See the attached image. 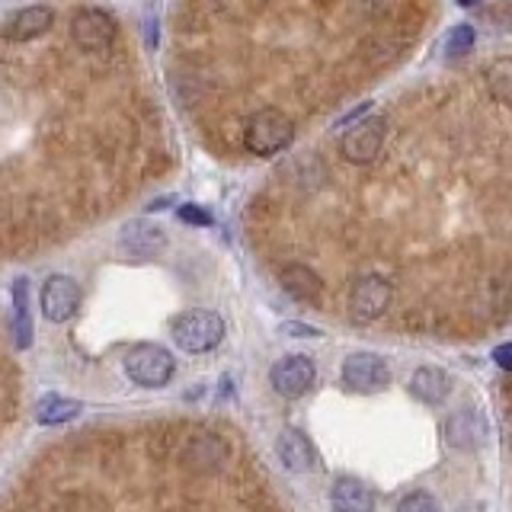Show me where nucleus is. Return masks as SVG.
Masks as SVG:
<instances>
[{
	"instance_id": "20e7f679",
	"label": "nucleus",
	"mask_w": 512,
	"mask_h": 512,
	"mask_svg": "<svg viewBox=\"0 0 512 512\" xmlns=\"http://www.w3.org/2000/svg\"><path fill=\"white\" fill-rule=\"evenodd\" d=\"M343 384L356 394H375L391 384V368L378 352H349L343 359Z\"/></svg>"
},
{
	"instance_id": "aec40b11",
	"label": "nucleus",
	"mask_w": 512,
	"mask_h": 512,
	"mask_svg": "<svg viewBox=\"0 0 512 512\" xmlns=\"http://www.w3.org/2000/svg\"><path fill=\"white\" fill-rule=\"evenodd\" d=\"M474 29L471 26H455L452 32H448V45H445V55L448 58H461V55H468L471 48H474Z\"/></svg>"
},
{
	"instance_id": "412c9836",
	"label": "nucleus",
	"mask_w": 512,
	"mask_h": 512,
	"mask_svg": "<svg viewBox=\"0 0 512 512\" xmlns=\"http://www.w3.org/2000/svg\"><path fill=\"white\" fill-rule=\"evenodd\" d=\"M397 512H442V506L436 503V496H432V493L416 490V493H410V496L400 500Z\"/></svg>"
},
{
	"instance_id": "f257e3e1",
	"label": "nucleus",
	"mask_w": 512,
	"mask_h": 512,
	"mask_svg": "<svg viewBox=\"0 0 512 512\" xmlns=\"http://www.w3.org/2000/svg\"><path fill=\"white\" fill-rule=\"evenodd\" d=\"M295 138V122L285 116L282 109H260L247 119L244 144L256 157H272L285 151Z\"/></svg>"
},
{
	"instance_id": "6ab92c4d",
	"label": "nucleus",
	"mask_w": 512,
	"mask_h": 512,
	"mask_svg": "<svg viewBox=\"0 0 512 512\" xmlns=\"http://www.w3.org/2000/svg\"><path fill=\"white\" fill-rule=\"evenodd\" d=\"M484 84L493 93L496 103H503L512 109V58H496L487 64L484 71Z\"/></svg>"
},
{
	"instance_id": "6e6552de",
	"label": "nucleus",
	"mask_w": 512,
	"mask_h": 512,
	"mask_svg": "<svg viewBox=\"0 0 512 512\" xmlns=\"http://www.w3.org/2000/svg\"><path fill=\"white\" fill-rule=\"evenodd\" d=\"M384 135H388L384 122L378 116H368V119L352 125L349 132L343 135L340 151H343V157L349 160V164H372V160L384 148Z\"/></svg>"
},
{
	"instance_id": "9b49d317",
	"label": "nucleus",
	"mask_w": 512,
	"mask_h": 512,
	"mask_svg": "<svg viewBox=\"0 0 512 512\" xmlns=\"http://www.w3.org/2000/svg\"><path fill=\"white\" fill-rule=\"evenodd\" d=\"M314 378H317V368L308 356H282L269 372L272 388H276V394H282V397L308 394Z\"/></svg>"
},
{
	"instance_id": "7ed1b4c3",
	"label": "nucleus",
	"mask_w": 512,
	"mask_h": 512,
	"mask_svg": "<svg viewBox=\"0 0 512 512\" xmlns=\"http://www.w3.org/2000/svg\"><path fill=\"white\" fill-rule=\"evenodd\" d=\"M173 372L176 362L170 356V349L157 343H141L125 352V375L135 384H141V388H164L173 378Z\"/></svg>"
},
{
	"instance_id": "ddd939ff",
	"label": "nucleus",
	"mask_w": 512,
	"mask_h": 512,
	"mask_svg": "<svg viewBox=\"0 0 512 512\" xmlns=\"http://www.w3.org/2000/svg\"><path fill=\"white\" fill-rule=\"evenodd\" d=\"M375 490L359 477H336L330 490L333 512H375Z\"/></svg>"
},
{
	"instance_id": "423d86ee",
	"label": "nucleus",
	"mask_w": 512,
	"mask_h": 512,
	"mask_svg": "<svg viewBox=\"0 0 512 512\" xmlns=\"http://www.w3.org/2000/svg\"><path fill=\"white\" fill-rule=\"evenodd\" d=\"M442 432H445V442L452 445L455 452H477V448H484L490 439V423H487L484 410L461 407L448 416Z\"/></svg>"
},
{
	"instance_id": "a211bd4d",
	"label": "nucleus",
	"mask_w": 512,
	"mask_h": 512,
	"mask_svg": "<svg viewBox=\"0 0 512 512\" xmlns=\"http://www.w3.org/2000/svg\"><path fill=\"white\" fill-rule=\"evenodd\" d=\"M13 343H16V349L32 346V317H29V285H26V279L13 282Z\"/></svg>"
},
{
	"instance_id": "4be33fe9",
	"label": "nucleus",
	"mask_w": 512,
	"mask_h": 512,
	"mask_svg": "<svg viewBox=\"0 0 512 512\" xmlns=\"http://www.w3.org/2000/svg\"><path fill=\"white\" fill-rule=\"evenodd\" d=\"M180 218L186 224H196V228H205V224H212V215H208L205 208H199V205H183L180 208Z\"/></svg>"
},
{
	"instance_id": "b1692460",
	"label": "nucleus",
	"mask_w": 512,
	"mask_h": 512,
	"mask_svg": "<svg viewBox=\"0 0 512 512\" xmlns=\"http://www.w3.org/2000/svg\"><path fill=\"white\" fill-rule=\"evenodd\" d=\"M282 333H288V336H320V330H314V327H304V324H282Z\"/></svg>"
},
{
	"instance_id": "39448f33",
	"label": "nucleus",
	"mask_w": 512,
	"mask_h": 512,
	"mask_svg": "<svg viewBox=\"0 0 512 512\" xmlns=\"http://www.w3.org/2000/svg\"><path fill=\"white\" fill-rule=\"evenodd\" d=\"M391 298H394V288L384 276H362L349 292V317L356 324H372L378 320L384 311L391 308Z\"/></svg>"
},
{
	"instance_id": "f3484780",
	"label": "nucleus",
	"mask_w": 512,
	"mask_h": 512,
	"mask_svg": "<svg viewBox=\"0 0 512 512\" xmlns=\"http://www.w3.org/2000/svg\"><path fill=\"white\" fill-rule=\"evenodd\" d=\"M84 404L74 397H64V394H45L39 404H36V420L42 426H58V423H71L74 416H80Z\"/></svg>"
},
{
	"instance_id": "393cba45",
	"label": "nucleus",
	"mask_w": 512,
	"mask_h": 512,
	"mask_svg": "<svg viewBox=\"0 0 512 512\" xmlns=\"http://www.w3.org/2000/svg\"><path fill=\"white\" fill-rule=\"evenodd\" d=\"M458 7H474V4H480V0H455Z\"/></svg>"
},
{
	"instance_id": "9d476101",
	"label": "nucleus",
	"mask_w": 512,
	"mask_h": 512,
	"mask_svg": "<svg viewBox=\"0 0 512 512\" xmlns=\"http://www.w3.org/2000/svg\"><path fill=\"white\" fill-rule=\"evenodd\" d=\"M42 314L52 320V324H64L71 320L80 308V285L71 276H48L42 285Z\"/></svg>"
},
{
	"instance_id": "dca6fc26",
	"label": "nucleus",
	"mask_w": 512,
	"mask_h": 512,
	"mask_svg": "<svg viewBox=\"0 0 512 512\" xmlns=\"http://www.w3.org/2000/svg\"><path fill=\"white\" fill-rule=\"evenodd\" d=\"M279 282H282V288L295 301H317L320 295H324V279H320L317 272L311 266H304V263L282 266Z\"/></svg>"
},
{
	"instance_id": "f8f14e48",
	"label": "nucleus",
	"mask_w": 512,
	"mask_h": 512,
	"mask_svg": "<svg viewBox=\"0 0 512 512\" xmlns=\"http://www.w3.org/2000/svg\"><path fill=\"white\" fill-rule=\"evenodd\" d=\"M410 394L420 400V404H445L448 394H452V375L439 365H420L410 375Z\"/></svg>"
},
{
	"instance_id": "4468645a",
	"label": "nucleus",
	"mask_w": 512,
	"mask_h": 512,
	"mask_svg": "<svg viewBox=\"0 0 512 512\" xmlns=\"http://www.w3.org/2000/svg\"><path fill=\"white\" fill-rule=\"evenodd\" d=\"M276 452H279V461L292 474H308L317 464L314 445H311V439L304 436L301 429H282V436L276 442Z\"/></svg>"
},
{
	"instance_id": "2eb2a0df",
	"label": "nucleus",
	"mask_w": 512,
	"mask_h": 512,
	"mask_svg": "<svg viewBox=\"0 0 512 512\" xmlns=\"http://www.w3.org/2000/svg\"><path fill=\"white\" fill-rule=\"evenodd\" d=\"M52 23H55L52 7H42V4H36V7H23L20 13H13V16H10L7 36H10L13 42H32V39L45 36V32L52 29Z\"/></svg>"
},
{
	"instance_id": "f03ea898",
	"label": "nucleus",
	"mask_w": 512,
	"mask_h": 512,
	"mask_svg": "<svg viewBox=\"0 0 512 512\" xmlns=\"http://www.w3.org/2000/svg\"><path fill=\"white\" fill-rule=\"evenodd\" d=\"M224 340V320L215 311H186L173 320V343L192 352V356H202V352H212Z\"/></svg>"
},
{
	"instance_id": "0eeeda50",
	"label": "nucleus",
	"mask_w": 512,
	"mask_h": 512,
	"mask_svg": "<svg viewBox=\"0 0 512 512\" xmlns=\"http://www.w3.org/2000/svg\"><path fill=\"white\" fill-rule=\"evenodd\" d=\"M116 39V20L106 10L87 7L71 20V42L84 52H103Z\"/></svg>"
},
{
	"instance_id": "5701e85b",
	"label": "nucleus",
	"mask_w": 512,
	"mask_h": 512,
	"mask_svg": "<svg viewBox=\"0 0 512 512\" xmlns=\"http://www.w3.org/2000/svg\"><path fill=\"white\" fill-rule=\"evenodd\" d=\"M493 362L506 368V372H512V343H503V346H496L493 349Z\"/></svg>"
},
{
	"instance_id": "1a4fd4ad",
	"label": "nucleus",
	"mask_w": 512,
	"mask_h": 512,
	"mask_svg": "<svg viewBox=\"0 0 512 512\" xmlns=\"http://www.w3.org/2000/svg\"><path fill=\"white\" fill-rule=\"evenodd\" d=\"M119 247L128 260H154L167 247V231L157 221L135 218L119 231Z\"/></svg>"
}]
</instances>
